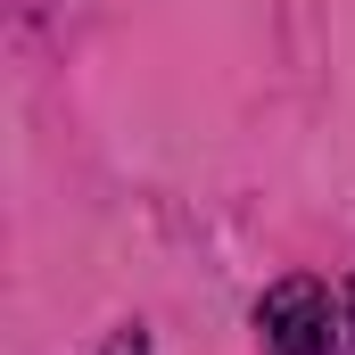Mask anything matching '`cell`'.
I'll return each instance as SVG.
<instances>
[{"mask_svg":"<svg viewBox=\"0 0 355 355\" xmlns=\"http://www.w3.org/2000/svg\"><path fill=\"white\" fill-rule=\"evenodd\" d=\"M99 355H149V331L124 322V331H107V347H99Z\"/></svg>","mask_w":355,"mask_h":355,"instance_id":"obj_2","label":"cell"},{"mask_svg":"<svg viewBox=\"0 0 355 355\" xmlns=\"http://www.w3.org/2000/svg\"><path fill=\"white\" fill-rule=\"evenodd\" d=\"M257 331H265V355H339V331H331V289L289 272L272 281L265 306H257Z\"/></svg>","mask_w":355,"mask_h":355,"instance_id":"obj_1","label":"cell"}]
</instances>
